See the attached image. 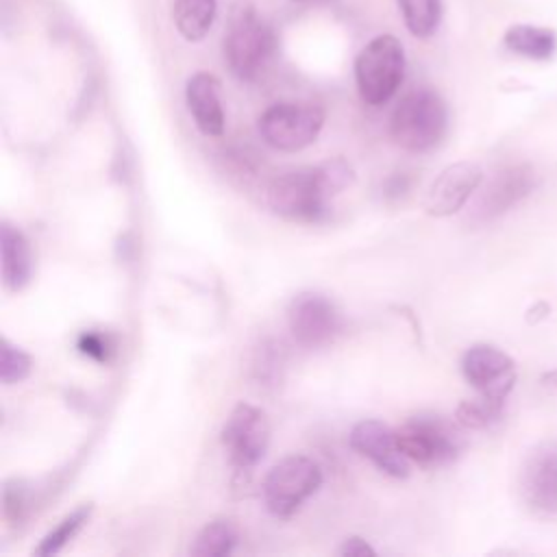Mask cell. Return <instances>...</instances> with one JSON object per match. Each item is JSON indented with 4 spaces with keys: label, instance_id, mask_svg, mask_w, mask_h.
Masks as SVG:
<instances>
[{
    "label": "cell",
    "instance_id": "20",
    "mask_svg": "<svg viewBox=\"0 0 557 557\" xmlns=\"http://www.w3.org/2000/svg\"><path fill=\"white\" fill-rule=\"evenodd\" d=\"M407 30L418 37H431L442 20V0H398Z\"/></svg>",
    "mask_w": 557,
    "mask_h": 557
},
{
    "label": "cell",
    "instance_id": "13",
    "mask_svg": "<svg viewBox=\"0 0 557 557\" xmlns=\"http://www.w3.org/2000/svg\"><path fill=\"white\" fill-rule=\"evenodd\" d=\"M483 172L474 161H457L444 168L429 185L424 196V211L435 218H446L463 209L470 196L481 185Z\"/></svg>",
    "mask_w": 557,
    "mask_h": 557
},
{
    "label": "cell",
    "instance_id": "21",
    "mask_svg": "<svg viewBox=\"0 0 557 557\" xmlns=\"http://www.w3.org/2000/svg\"><path fill=\"white\" fill-rule=\"evenodd\" d=\"M91 511H94V507H91V503H87V505H81V507H76L72 513H67L54 529H50L44 537H41V542L35 546V555L37 557H50V555H57L85 524H87V520H89V516H91Z\"/></svg>",
    "mask_w": 557,
    "mask_h": 557
},
{
    "label": "cell",
    "instance_id": "6",
    "mask_svg": "<svg viewBox=\"0 0 557 557\" xmlns=\"http://www.w3.org/2000/svg\"><path fill=\"white\" fill-rule=\"evenodd\" d=\"M400 453L422 468H437L455 461L466 442L457 424L440 416H416L396 431Z\"/></svg>",
    "mask_w": 557,
    "mask_h": 557
},
{
    "label": "cell",
    "instance_id": "23",
    "mask_svg": "<svg viewBox=\"0 0 557 557\" xmlns=\"http://www.w3.org/2000/svg\"><path fill=\"white\" fill-rule=\"evenodd\" d=\"M30 368H33L30 357L22 348L13 346L7 337H2V342H0V381L4 385L20 383L30 374Z\"/></svg>",
    "mask_w": 557,
    "mask_h": 557
},
{
    "label": "cell",
    "instance_id": "18",
    "mask_svg": "<svg viewBox=\"0 0 557 557\" xmlns=\"http://www.w3.org/2000/svg\"><path fill=\"white\" fill-rule=\"evenodd\" d=\"M215 0H174V26L187 41H200L215 20Z\"/></svg>",
    "mask_w": 557,
    "mask_h": 557
},
{
    "label": "cell",
    "instance_id": "11",
    "mask_svg": "<svg viewBox=\"0 0 557 557\" xmlns=\"http://www.w3.org/2000/svg\"><path fill=\"white\" fill-rule=\"evenodd\" d=\"M537 185V174L529 163L509 165L496 172L487 185L481 189L476 202L472 205L470 220L472 222H490L511 207H516L522 198H527Z\"/></svg>",
    "mask_w": 557,
    "mask_h": 557
},
{
    "label": "cell",
    "instance_id": "14",
    "mask_svg": "<svg viewBox=\"0 0 557 557\" xmlns=\"http://www.w3.org/2000/svg\"><path fill=\"white\" fill-rule=\"evenodd\" d=\"M350 448L370 459L381 472L405 479L409 474V459L396 444V433L379 420H361L348 435Z\"/></svg>",
    "mask_w": 557,
    "mask_h": 557
},
{
    "label": "cell",
    "instance_id": "26",
    "mask_svg": "<svg viewBox=\"0 0 557 557\" xmlns=\"http://www.w3.org/2000/svg\"><path fill=\"white\" fill-rule=\"evenodd\" d=\"M339 555H344V557H366V555H376V550L363 537L350 535L339 546Z\"/></svg>",
    "mask_w": 557,
    "mask_h": 557
},
{
    "label": "cell",
    "instance_id": "27",
    "mask_svg": "<svg viewBox=\"0 0 557 557\" xmlns=\"http://www.w3.org/2000/svg\"><path fill=\"white\" fill-rule=\"evenodd\" d=\"M548 311H550V307L546 305V302H535L531 309H529V315H527V320L531 322V324H535V322H542L544 318H548Z\"/></svg>",
    "mask_w": 557,
    "mask_h": 557
},
{
    "label": "cell",
    "instance_id": "3",
    "mask_svg": "<svg viewBox=\"0 0 557 557\" xmlns=\"http://www.w3.org/2000/svg\"><path fill=\"white\" fill-rule=\"evenodd\" d=\"M276 52L274 30L252 7H239L224 35V61L239 81H257Z\"/></svg>",
    "mask_w": 557,
    "mask_h": 557
},
{
    "label": "cell",
    "instance_id": "22",
    "mask_svg": "<svg viewBox=\"0 0 557 557\" xmlns=\"http://www.w3.org/2000/svg\"><path fill=\"white\" fill-rule=\"evenodd\" d=\"M503 407H505V400L479 394L476 398H468V400H461L457 405L455 420L463 429L481 431V429L492 426L500 418Z\"/></svg>",
    "mask_w": 557,
    "mask_h": 557
},
{
    "label": "cell",
    "instance_id": "7",
    "mask_svg": "<svg viewBox=\"0 0 557 557\" xmlns=\"http://www.w3.org/2000/svg\"><path fill=\"white\" fill-rule=\"evenodd\" d=\"M324 126V109L309 102H276L259 117L261 139L281 152L311 146Z\"/></svg>",
    "mask_w": 557,
    "mask_h": 557
},
{
    "label": "cell",
    "instance_id": "12",
    "mask_svg": "<svg viewBox=\"0 0 557 557\" xmlns=\"http://www.w3.org/2000/svg\"><path fill=\"white\" fill-rule=\"evenodd\" d=\"M520 494L537 513H557V442H540L520 470Z\"/></svg>",
    "mask_w": 557,
    "mask_h": 557
},
{
    "label": "cell",
    "instance_id": "4",
    "mask_svg": "<svg viewBox=\"0 0 557 557\" xmlns=\"http://www.w3.org/2000/svg\"><path fill=\"white\" fill-rule=\"evenodd\" d=\"M405 76V50L394 35H379L368 41L355 59V81L363 102L385 104Z\"/></svg>",
    "mask_w": 557,
    "mask_h": 557
},
{
    "label": "cell",
    "instance_id": "5",
    "mask_svg": "<svg viewBox=\"0 0 557 557\" xmlns=\"http://www.w3.org/2000/svg\"><path fill=\"white\" fill-rule=\"evenodd\" d=\"M322 468L307 455H289L274 463L261 485L263 505L276 518L294 516L322 485Z\"/></svg>",
    "mask_w": 557,
    "mask_h": 557
},
{
    "label": "cell",
    "instance_id": "25",
    "mask_svg": "<svg viewBox=\"0 0 557 557\" xmlns=\"http://www.w3.org/2000/svg\"><path fill=\"white\" fill-rule=\"evenodd\" d=\"M78 350L96 361H109L111 352H113V344L109 342L107 335L96 333V331H85L78 342H76Z\"/></svg>",
    "mask_w": 557,
    "mask_h": 557
},
{
    "label": "cell",
    "instance_id": "1",
    "mask_svg": "<svg viewBox=\"0 0 557 557\" xmlns=\"http://www.w3.org/2000/svg\"><path fill=\"white\" fill-rule=\"evenodd\" d=\"M352 181V165L346 159L335 157L313 168L276 176L265 191V200L278 215L313 222L324 215L326 200L344 191Z\"/></svg>",
    "mask_w": 557,
    "mask_h": 557
},
{
    "label": "cell",
    "instance_id": "29",
    "mask_svg": "<svg viewBox=\"0 0 557 557\" xmlns=\"http://www.w3.org/2000/svg\"><path fill=\"white\" fill-rule=\"evenodd\" d=\"M294 2H320V0H294Z\"/></svg>",
    "mask_w": 557,
    "mask_h": 557
},
{
    "label": "cell",
    "instance_id": "28",
    "mask_svg": "<svg viewBox=\"0 0 557 557\" xmlns=\"http://www.w3.org/2000/svg\"><path fill=\"white\" fill-rule=\"evenodd\" d=\"M540 381H542V385H544L546 389H553V392H557V368H553V370L544 372Z\"/></svg>",
    "mask_w": 557,
    "mask_h": 557
},
{
    "label": "cell",
    "instance_id": "19",
    "mask_svg": "<svg viewBox=\"0 0 557 557\" xmlns=\"http://www.w3.org/2000/svg\"><path fill=\"white\" fill-rule=\"evenodd\" d=\"M237 544V529L231 520L218 518L200 529L189 553L196 557H224Z\"/></svg>",
    "mask_w": 557,
    "mask_h": 557
},
{
    "label": "cell",
    "instance_id": "16",
    "mask_svg": "<svg viewBox=\"0 0 557 557\" xmlns=\"http://www.w3.org/2000/svg\"><path fill=\"white\" fill-rule=\"evenodd\" d=\"M0 259H2V283L7 289L17 292L26 287L33 276V255L24 233L9 224H0Z\"/></svg>",
    "mask_w": 557,
    "mask_h": 557
},
{
    "label": "cell",
    "instance_id": "10",
    "mask_svg": "<svg viewBox=\"0 0 557 557\" xmlns=\"http://www.w3.org/2000/svg\"><path fill=\"white\" fill-rule=\"evenodd\" d=\"M461 372L476 394L498 400H505L516 385L513 359L492 344L470 346L461 359Z\"/></svg>",
    "mask_w": 557,
    "mask_h": 557
},
{
    "label": "cell",
    "instance_id": "8",
    "mask_svg": "<svg viewBox=\"0 0 557 557\" xmlns=\"http://www.w3.org/2000/svg\"><path fill=\"white\" fill-rule=\"evenodd\" d=\"M220 440L233 468L248 472L263 459L268 450L270 422L259 407L239 403L226 418Z\"/></svg>",
    "mask_w": 557,
    "mask_h": 557
},
{
    "label": "cell",
    "instance_id": "15",
    "mask_svg": "<svg viewBox=\"0 0 557 557\" xmlns=\"http://www.w3.org/2000/svg\"><path fill=\"white\" fill-rule=\"evenodd\" d=\"M185 102L198 126L207 137H218L224 131V111L220 102V83L209 72H196L185 85Z\"/></svg>",
    "mask_w": 557,
    "mask_h": 557
},
{
    "label": "cell",
    "instance_id": "24",
    "mask_svg": "<svg viewBox=\"0 0 557 557\" xmlns=\"http://www.w3.org/2000/svg\"><path fill=\"white\" fill-rule=\"evenodd\" d=\"M30 485L22 479H13V481H7L4 483V490H2V509H4V516L11 520V522H22L28 511H30Z\"/></svg>",
    "mask_w": 557,
    "mask_h": 557
},
{
    "label": "cell",
    "instance_id": "2",
    "mask_svg": "<svg viewBox=\"0 0 557 557\" xmlns=\"http://www.w3.org/2000/svg\"><path fill=\"white\" fill-rule=\"evenodd\" d=\"M448 126V109L442 96L433 89L409 91L392 113V139L409 152H426L435 148Z\"/></svg>",
    "mask_w": 557,
    "mask_h": 557
},
{
    "label": "cell",
    "instance_id": "17",
    "mask_svg": "<svg viewBox=\"0 0 557 557\" xmlns=\"http://www.w3.org/2000/svg\"><path fill=\"white\" fill-rule=\"evenodd\" d=\"M505 48L518 57L533 61H548L557 50V35L550 28L533 24H513L507 28Z\"/></svg>",
    "mask_w": 557,
    "mask_h": 557
},
{
    "label": "cell",
    "instance_id": "9",
    "mask_svg": "<svg viewBox=\"0 0 557 557\" xmlns=\"http://www.w3.org/2000/svg\"><path fill=\"white\" fill-rule=\"evenodd\" d=\"M287 324L296 344L302 348H320L335 339L342 329V315L326 296L302 292L289 302Z\"/></svg>",
    "mask_w": 557,
    "mask_h": 557
}]
</instances>
